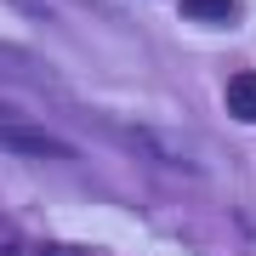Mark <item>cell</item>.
I'll list each match as a JSON object with an SVG mask.
<instances>
[{
	"mask_svg": "<svg viewBox=\"0 0 256 256\" xmlns=\"http://www.w3.org/2000/svg\"><path fill=\"white\" fill-rule=\"evenodd\" d=\"M222 102H228V114H234V120L256 126V68L228 74V92H222Z\"/></svg>",
	"mask_w": 256,
	"mask_h": 256,
	"instance_id": "obj_2",
	"label": "cell"
},
{
	"mask_svg": "<svg viewBox=\"0 0 256 256\" xmlns=\"http://www.w3.org/2000/svg\"><path fill=\"white\" fill-rule=\"evenodd\" d=\"M40 256H86V250H68V245H40Z\"/></svg>",
	"mask_w": 256,
	"mask_h": 256,
	"instance_id": "obj_4",
	"label": "cell"
},
{
	"mask_svg": "<svg viewBox=\"0 0 256 256\" xmlns=\"http://www.w3.org/2000/svg\"><path fill=\"white\" fill-rule=\"evenodd\" d=\"M0 148L28 154V160H74V154H80L68 137L46 131L40 120H28V114H18V108H0Z\"/></svg>",
	"mask_w": 256,
	"mask_h": 256,
	"instance_id": "obj_1",
	"label": "cell"
},
{
	"mask_svg": "<svg viewBox=\"0 0 256 256\" xmlns=\"http://www.w3.org/2000/svg\"><path fill=\"white\" fill-rule=\"evenodd\" d=\"M182 12L194 23H234L239 18V0H182Z\"/></svg>",
	"mask_w": 256,
	"mask_h": 256,
	"instance_id": "obj_3",
	"label": "cell"
}]
</instances>
